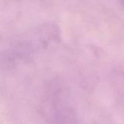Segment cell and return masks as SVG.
<instances>
[{
  "label": "cell",
  "mask_w": 124,
  "mask_h": 124,
  "mask_svg": "<svg viewBox=\"0 0 124 124\" xmlns=\"http://www.w3.org/2000/svg\"><path fill=\"white\" fill-rule=\"evenodd\" d=\"M123 2H124V0H123Z\"/></svg>",
  "instance_id": "obj_1"
}]
</instances>
